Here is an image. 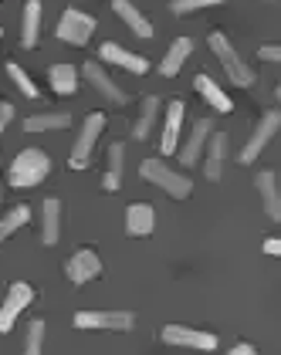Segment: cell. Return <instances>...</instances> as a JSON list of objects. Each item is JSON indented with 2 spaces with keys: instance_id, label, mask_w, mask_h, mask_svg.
I'll return each mask as SVG.
<instances>
[{
  "instance_id": "5",
  "label": "cell",
  "mask_w": 281,
  "mask_h": 355,
  "mask_svg": "<svg viewBox=\"0 0 281 355\" xmlns=\"http://www.w3.org/2000/svg\"><path fill=\"white\" fill-rule=\"evenodd\" d=\"M92 31H95V17H88L82 10H75V7H68L65 14H61V21H58V41H65V44H75V48H82L85 41L92 37Z\"/></svg>"
},
{
  "instance_id": "13",
  "label": "cell",
  "mask_w": 281,
  "mask_h": 355,
  "mask_svg": "<svg viewBox=\"0 0 281 355\" xmlns=\"http://www.w3.org/2000/svg\"><path fill=\"white\" fill-rule=\"evenodd\" d=\"M210 132H214V122H210V119H200L197 125H194V132H190V139H187L183 149H180V163L197 166L200 153H203V146H207V139H210Z\"/></svg>"
},
{
  "instance_id": "14",
  "label": "cell",
  "mask_w": 281,
  "mask_h": 355,
  "mask_svg": "<svg viewBox=\"0 0 281 355\" xmlns=\"http://www.w3.org/2000/svg\"><path fill=\"white\" fill-rule=\"evenodd\" d=\"M153 227H156V214H153L149 203H133L126 210V230H129V237H149Z\"/></svg>"
},
{
  "instance_id": "6",
  "label": "cell",
  "mask_w": 281,
  "mask_h": 355,
  "mask_svg": "<svg viewBox=\"0 0 281 355\" xmlns=\"http://www.w3.org/2000/svg\"><path fill=\"white\" fill-rule=\"evenodd\" d=\"M278 129H281V115H278V112H264V115H261V122L254 125L251 139H248V146L241 149V156H237V159H241L244 166H251L254 159L264 153V146L275 139V132H278Z\"/></svg>"
},
{
  "instance_id": "10",
  "label": "cell",
  "mask_w": 281,
  "mask_h": 355,
  "mask_svg": "<svg viewBox=\"0 0 281 355\" xmlns=\"http://www.w3.org/2000/svg\"><path fill=\"white\" fill-rule=\"evenodd\" d=\"M65 274H68L71 284H88V281H95V277L102 274V257H99L92 247H82V250H75V254L68 257Z\"/></svg>"
},
{
  "instance_id": "31",
  "label": "cell",
  "mask_w": 281,
  "mask_h": 355,
  "mask_svg": "<svg viewBox=\"0 0 281 355\" xmlns=\"http://www.w3.org/2000/svg\"><path fill=\"white\" fill-rule=\"evenodd\" d=\"M257 58L261 61H281V48L278 44H264V48H257Z\"/></svg>"
},
{
  "instance_id": "24",
  "label": "cell",
  "mask_w": 281,
  "mask_h": 355,
  "mask_svg": "<svg viewBox=\"0 0 281 355\" xmlns=\"http://www.w3.org/2000/svg\"><path fill=\"white\" fill-rule=\"evenodd\" d=\"M48 82H51V88H55L58 95H75V88H78V68L75 64H55L48 71Z\"/></svg>"
},
{
  "instance_id": "17",
  "label": "cell",
  "mask_w": 281,
  "mask_h": 355,
  "mask_svg": "<svg viewBox=\"0 0 281 355\" xmlns=\"http://www.w3.org/2000/svg\"><path fill=\"white\" fill-rule=\"evenodd\" d=\"M41 207H44L41 210V241L48 247H55L58 237H61V203H58L55 196H48Z\"/></svg>"
},
{
  "instance_id": "32",
  "label": "cell",
  "mask_w": 281,
  "mask_h": 355,
  "mask_svg": "<svg viewBox=\"0 0 281 355\" xmlns=\"http://www.w3.org/2000/svg\"><path fill=\"white\" fill-rule=\"evenodd\" d=\"M14 119V105H7V102H0V132L7 129V122Z\"/></svg>"
},
{
  "instance_id": "29",
  "label": "cell",
  "mask_w": 281,
  "mask_h": 355,
  "mask_svg": "<svg viewBox=\"0 0 281 355\" xmlns=\"http://www.w3.org/2000/svg\"><path fill=\"white\" fill-rule=\"evenodd\" d=\"M41 345H44V322L34 318L28 325V338H24V355H41Z\"/></svg>"
},
{
  "instance_id": "16",
  "label": "cell",
  "mask_w": 281,
  "mask_h": 355,
  "mask_svg": "<svg viewBox=\"0 0 281 355\" xmlns=\"http://www.w3.org/2000/svg\"><path fill=\"white\" fill-rule=\"evenodd\" d=\"M190 55H194V41H190V37H176V41L169 44L163 64H160V75H163V78H176L180 68H183V61Z\"/></svg>"
},
{
  "instance_id": "21",
  "label": "cell",
  "mask_w": 281,
  "mask_h": 355,
  "mask_svg": "<svg viewBox=\"0 0 281 355\" xmlns=\"http://www.w3.org/2000/svg\"><path fill=\"white\" fill-rule=\"evenodd\" d=\"M122 159H126V146L122 142H112L109 146V169L102 176V190L105 193H115L122 187Z\"/></svg>"
},
{
  "instance_id": "28",
  "label": "cell",
  "mask_w": 281,
  "mask_h": 355,
  "mask_svg": "<svg viewBox=\"0 0 281 355\" xmlns=\"http://www.w3.org/2000/svg\"><path fill=\"white\" fill-rule=\"evenodd\" d=\"M7 71H10V78H14V85L28 95V98H41V92H37V85L28 78V71L17 64V61H7Z\"/></svg>"
},
{
  "instance_id": "12",
  "label": "cell",
  "mask_w": 281,
  "mask_h": 355,
  "mask_svg": "<svg viewBox=\"0 0 281 355\" xmlns=\"http://www.w3.org/2000/svg\"><path fill=\"white\" fill-rule=\"evenodd\" d=\"M99 55H102V61H112V64L126 68V71H133V75H146V71H149V61H146V58L133 55V51H126V48H119L115 41H105Z\"/></svg>"
},
{
  "instance_id": "18",
  "label": "cell",
  "mask_w": 281,
  "mask_h": 355,
  "mask_svg": "<svg viewBox=\"0 0 281 355\" xmlns=\"http://www.w3.org/2000/svg\"><path fill=\"white\" fill-rule=\"evenodd\" d=\"M257 193H261V200H264V210H268V217L271 220H281V196H278V180H275V173L271 169H264V173H257Z\"/></svg>"
},
{
  "instance_id": "22",
  "label": "cell",
  "mask_w": 281,
  "mask_h": 355,
  "mask_svg": "<svg viewBox=\"0 0 281 355\" xmlns=\"http://www.w3.org/2000/svg\"><path fill=\"white\" fill-rule=\"evenodd\" d=\"M180 125H183V102H169L167 109V125H163V153H176V139H180Z\"/></svg>"
},
{
  "instance_id": "1",
  "label": "cell",
  "mask_w": 281,
  "mask_h": 355,
  "mask_svg": "<svg viewBox=\"0 0 281 355\" xmlns=\"http://www.w3.org/2000/svg\"><path fill=\"white\" fill-rule=\"evenodd\" d=\"M48 173H51L48 153H41V149H24V153H17V159L10 163V187H14V190L37 187V183L48 180Z\"/></svg>"
},
{
  "instance_id": "34",
  "label": "cell",
  "mask_w": 281,
  "mask_h": 355,
  "mask_svg": "<svg viewBox=\"0 0 281 355\" xmlns=\"http://www.w3.org/2000/svg\"><path fill=\"white\" fill-rule=\"evenodd\" d=\"M264 254H281V241H275V237L264 241Z\"/></svg>"
},
{
  "instance_id": "15",
  "label": "cell",
  "mask_w": 281,
  "mask_h": 355,
  "mask_svg": "<svg viewBox=\"0 0 281 355\" xmlns=\"http://www.w3.org/2000/svg\"><path fill=\"white\" fill-rule=\"evenodd\" d=\"M112 10L126 21V24H129L133 34H139V37H153V24H149V17L142 14L133 0H112Z\"/></svg>"
},
{
  "instance_id": "11",
  "label": "cell",
  "mask_w": 281,
  "mask_h": 355,
  "mask_svg": "<svg viewBox=\"0 0 281 355\" xmlns=\"http://www.w3.org/2000/svg\"><path fill=\"white\" fill-rule=\"evenodd\" d=\"M85 82L92 85V88H99L102 92V98H109V102H115V105H126V92L119 88V85L102 71V64H95V61H85Z\"/></svg>"
},
{
  "instance_id": "4",
  "label": "cell",
  "mask_w": 281,
  "mask_h": 355,
  "mask_svg": "<svg viewBox=\"0 0 281 355\" xmlns=\"http://www.w3.org/2000/svg\"><path fill=\"white\" fill-rule=\"evenodd\" d=\"M102 129H105V115H102V112H92V115L85 119L78 139H75L71 156H68V166H71V169H85V166L92 163V149H95V139L102 136Z\"/></svg>"
},
{
  "instance_id": "25",
  "label": "cell",
  "mask_w": 281,
  "mask_h": 355,
  "mask_svg": "<svg viewBox=\"0 0 281 355\" xmlns=\"http://www.w3.org/2000/svg\"><path fill=\"white\" fill-rule=\"evenodd\" d=\"M194 85H197V92H200V95H203V98H207V102H210V105H214L217 112H234V102H230L224 92H221V85H217V82H210L207 75H197V82H194Z\"/></svg>"
},
{
  "instance_id": "7",
  "label": "cell",
  "mask_w": 281,
  "mask_h": 355,
  "mask_svg": "<svg viewBox=\"0 0 281 355\" xmlns=\"http://www.w3.org/2000/svg\"><path fill=\"white\" fill-rule=\"evenodd\" d=\"M136 325L133 311H78L75 328H102V331H129Z\"/></svg>"
},
{
  "instance_id": "8",
  "label": "cell",
  "mask_w": 281,
  "mask_h": 355,
  "mask_svg": "<svg viewBox=\"0 0 281 355\" xmlns=\"http://www.w3.org/2000/svg\"><path fill=\"white\" fill-rule=\"evenodd\" d=\"M31 301H34V288H31L28 281H14V284L7 288L3 304H0V331H10L14 322H17V315L28 308Z\"/></svg>"
},
{
  "instance_id": "20",
  "label": "cell",
  "mask_w": 281,
  "mask_h": 355,
  "mask_svg": "<svg viewBox=\"0 0 281 355\" xmlns=\"http://www.w3.org/2000/svg\"><path fill=\"white\" fill-rule=\"evenodd\" d=\"M207 163H203V173L207 180H221V169H224V156H227V136L224 132H210L207 139Z\"/></svg>"
},
{
  "instance_id": "9",
  "label": "cell",
  "mask_w": 281,
  "mask_h": 355,
  "mask_svg": "<svg viewBox=\"0 0 281 355\" xmlns=\"http://www.w3.org/2000/svg\"><path fill=\"white\" fill-rule=\"evenodd\" d=\"M160 338L169 342V345H187V349H200V352H214L217 349V335L197 331V328H187V325H167L160 331Z\"/></svg>"
},
{
  "instance_id": "2",
  "label": "cell",
  "mask_w": 281,
  "mask_h": 355,
  "mask_svg": "<svg viewBox=\"0 0 281 355\" xmlns=\"http://www.w3.org/2000/svg\"><path fill=\"white\" fill-rule=\"evenodd\" d=\"M139 176H142V180H149L153 187L167 190L169 196H176V200H187V196H190V190H194V183H190L183 173L169 169L163 159H146V163L139 166Z\"/></svg>"
},
{
  "instance_id": "19",
  "label": "cell",
  "mask_w": 281,
  "mask_h": 355,
  "mask_svg": "<svg viewBox=\"0 0 281 355\" xmlns=\"http://www.w3.org/2000/svg\"><path fill=\"white\" fill-rule=\"evenodd\" d=\"M37 34H41V0L24 3V21H21V48H37Z\"/></svg>"
},
{
  "instance_id": "27",
  "label": "cell",
  "mask_w": 281,
  "mask_h": 355,
  "mask_svg": "<svg viewBox=\"0 0 281 355\" xmlns=\"http://www.w3.org/2000/svg\"><path fill=\"white\" fill-rule=\"evenodd\" d=\"M28 220H31V210H28V207H14L7 217L0 220V244H3V241H7V237H10L17 227H24Z\"/></svg>"
},
{
  "instance_id": "30",
  "label": "cell",
  "mask_w": 281,
  "mask_h": 355,
  "mask_svg": "<svg viewBox=\"0 0 281 355\" xmlns=\"http://www.w3.org/2000/svg\"><path fill=\"white\" fill-rule=\"evenodd\" d=\"M217 3H224V0H169V10H173L176 17H187V14H194V10L217 7Z\"/></svg>"
},
{
  "instance_id": "26",
  "label": "cell",
  "mask_w": 281,
  "mask_h": 355,
  "mask_svg": "<svg viewBox=\"0 0 281 355\" xmlns=\"http://www.w3.org/2000/svg\"><path fill=\"white\" fill-rule=\"evenodd\" d=\"M156 112H160V98H156V95H146V102H142V115L136 119V125H133V136H136V139H149V132H153V122H156Z\"/></svg>"
},
{
  "instance_id": "23",
  "label": "cell",
  "mask_w": 281,
  "mask_h": 355,
  "mask_svg": "<svg viewBox=\"0 0 281 355\" xmlns=\"http://www.w3.org/2000/svg\"><path fill=\"white\" fill-rule=\"evenodd\" d=\"M71 122L68 112H41V115H28L24 119V132H48V129H65Z\"/></svg>"
},
{
  "instance_id": "33",
  "label": "cell",
  "mask_w": 281,
  "mask_h": 355,
  "mask_svg": "<svg viewBox=\"0 0 281 355\" xmlns=\"http://www.w3.org/2000/svg\"><path fill=\"white\" fill-rule=\"evenodd\" d=\"M227 355H257V349H254V345H248V342H241V345H234Z\"/></svg>"
},
{
  "instance_id": "3",
  "label": "cell",
  "mask_w": 281,
  "mask_h": 355,
  "mask_svg": "<svg viewBox=\"0 0 281 355\" xmlns=\"http://www.w3.org/2000/svg\"><path fill=\"white\" fill-rule=\"evenodd\" d=\"M210 48H214V55L221 58V64H224L227 78L237 85V88H251L254 85V71L248 68V61L234 51V44L227 41V34H221V31H214L210 34Z\"/></svg>"
}]
</instances>
